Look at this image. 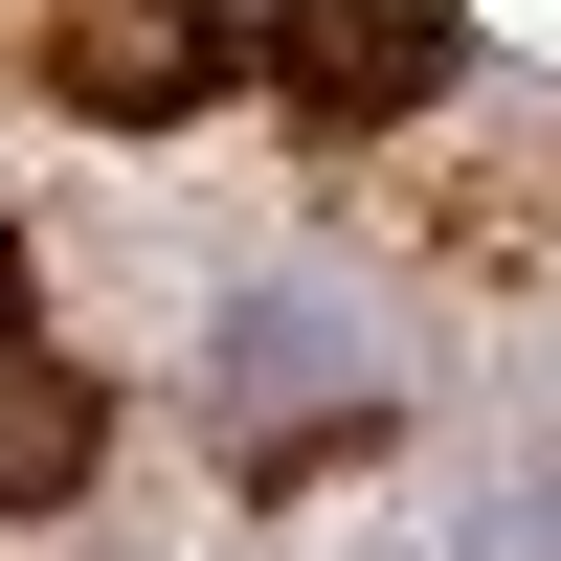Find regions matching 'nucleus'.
Returning a JSON list of instances; mask_svg holds the SVG:
<instances>
[{"instance_id": "nucleus-1", "label": "nucleus", "mask_w": 561, "mask_h": 561, "mask_svg": "<svg viewBox=\"0 0 561 561\" xmlns=\"http://www.w3.org/2000/svg\"><path fill=\"white\" fill-rule=\"evenodd\" d=\"M270 90H293L314 135H382V113H427L449 68H472V23L449 0H270V45H248Z\"/></svg>"}, {"instance_id": "nucleus-2", "label": "nucleus", "mask_w": 561, "mask_h": 561, "mask_svg": "<svg viewBox=\"0 0 561 561\" xmlns=\"http://www.w3.org/2000/svg\"><path fill=\"white\" fill-rule=\"evenodd\" d=\"M203 90H225V23H203V0H90V23H68V113L158 135V113H203Z\"/></svg>"}, {"instance_id": "nucleus-3", "label": "nucleus", "mask_w": 561, "mask_h": 561, "mask_svg": "<svg viewBox=\"0 0 561 561\" xmlns=\"http://www.w3.org/2000/svg\"><path fill=\"white\" fill-rule=\"evenodd\" d=\"M90 449H113V404H90V359H23L0 337V517H68Z\"/></svg>"}, {"instance_id": "nucleus-4", "label": "nucleus", "mask_w": 561, "mask_h": 561, "mask_svg": "<svg viewBox=\"0 0 561 561\" xmlns=\"http://www.w3.org/2000/svg\"><path fill=\"white\" fill-rule=\"evenodd\" d=\"M0 337H23V225H0Z\"/></svg>"}]
</instances>
